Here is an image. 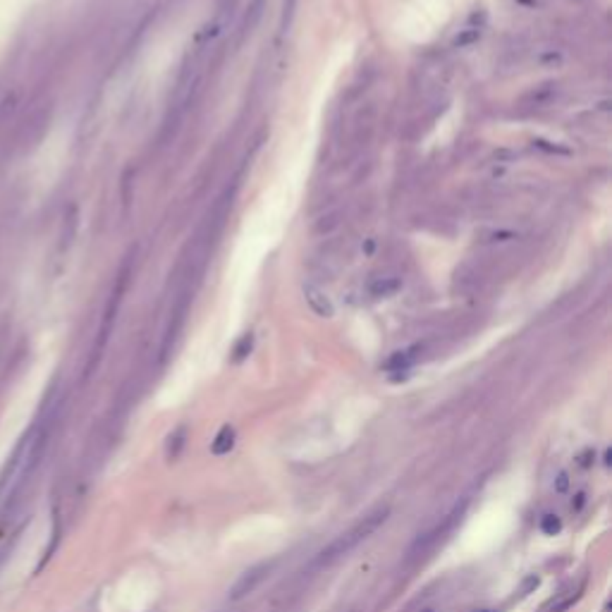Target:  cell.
Returning a JSON list of instances; mask_svg holds the SVG:
<instances>
[{
    "mask_svg": "<svg viewBox=\"0 0 612 612\" xmlns=\"http://www.w3.org/2000/svg\"><path fill=\"white\" fill-rule=\"evenodd\" d=\"M385 519H387V510H385V507H383V510H376L373 514H369V517H364L362 522L354 526L352 531H347V534H342L340 539H335L333 543H330V546L325 548L321 555H318L316 562L318 564L333 562V560L342 557V555H347L350 550H354V548H357L359 543L369 539L371 534H376V531H378V526L385 524Z\"/></svg>",
    "mask_w": 612,
    "mask_h": 612,
    "instance_id": "6da1fadb",
    "label": "cell"
},
{
    "mask_svg": "<svg viewBox=\"0 0 612 612\" xmlns=\"http://www.w3.org/2000/svg\"><path fill=\"white\" fill-rule=\"evenodd\" d=\"M304 301L308 304V308H311L316 316H323V318H330L333 316V301H330V297L325 294L323 287H318L316 283H304Z\"/></svg>",
    "mask_w": 612,
    "mask_h": 612,
    "instance_id": "7a4b0ae2",
    "label": "cell"
},
{
    "mask_svg": "<svg viewBox=\"0 0 612 612\" xmlns=\"http://www.w3.org/2000/svg\"><path fill=\"white\" fill-rule=\"evenodd\" d=\"M261 13H263V0H249V5L244 8V15H242V22H239V36H237V43H242V38L254 29L256 22L261 20Z\"/></svg>",
    "mask_w": 612,
    "mask_h": 612,
    "instance_id": "3957f363",
    "label": "cell"
},
{
    "mask_svg": "<svg viewBox=\"0 0 612 612\" xmlns=\"http://www.w3.org/2000/svg\"><path fill=\"white\" fill-rule=\"evenodd\" d=\"M263 571H266V567L254 569V571H247V574L242 576V581H239L237 586H234L232 598H242V596H247L249 591H254L256 583H259V581L263 579Z\"/></svg>",
    "mask_w": 612,
    "mask_h": 612,
    "instance_id": "277c9868",
    "label": "cell"
},
{
    "mask_svg": "<svg viewBox=\"0 0 612 612\" xmlns=\"http://www.w3.org/2000/svg\"><path fill=\"white\" fill-rule=\"evenodd\" d=\"M232 445H234V431L230 426H222L220 433L215 436V440L211 443V452H213V455H218V457L227 455V452L232 450Z\"/></svg>",
    "mask_w": 612,
    "mask_h": 612,
    "instance_id": "5b68a950",
    "label": "cell"
},
{
    "mask_svg": "<svg viewBox=\"0 0 612 612\" xmlns=\"http://www.w3.org/2000/svg\"><path fill=\"white\" fill-rule=\"evenodd\" d=\"M416 352H419V347H411V350H404V352H397L394 357L390 359V362L385 364L387 371H407L411 364L416 362Z\"/></svg>",
    "mask_w": 612,
    "mask_h": 612,
    "instance_id": "8992f818",
    "label": "cell"
},
{
    "mask_svg": "<svg viewBox=\"0 0 612 612\" xmlns=\"http://www.w3.org/2000/svg\"><path fill=\"white\" fill-rule=\"evenodd\" d=\"M581 588H583V583H579V586H576L574 591H569L567 596H560L557 600H553V603H548V605H546V612H564V610H569L571 605H574V600H579Z\"/></svg>",
    "mask_w": 612,
    "mask_h": 612,
    "instance_id": "52a82bcc",
    "label": "cell"
},
{
    "mask_svg": "<svg viewBox=\"0 0 612 612\" xmlns=\"http://www.w3.org/2000/svg\"><path fill=\"white\" fill-rule=\"evenodd\" d=\"M297 3L299 0H283V17H280V34H285L292 24V17H294Z\"/></svg>",
    "mask_w": 612,
    "mask_h": 612,
    "instance_id": "ba28073f",
    "label": "cell"
},
{
    "mask_svg": "<svg viewBox=\"0 0 612 612\" xmlns=\"http://www.w3.org/2000/svg\"><path fill=\"white\" fill-rule=\"evenodd\" d=\"M399 287V280H378V283L373 285V294L376 297H387V294H392L394 290Z\"/></svg>",
    "mask_w": 612,
    "mask_h": 612,
    "instance_id": "9c48e42d",
    "label": "cell"
},
{
    "mask_svg": "<svg viewBox=\"0 0 612 612\" xmlns=\"http://www.w3.org/2000/svg\"><path fill=\"white\" fill-rule=\"evenodd\" d=\"M541 529L546 531L548 536H555L560 529H562V524H560L557 514H546V517L541 519Z\"/></svg>",
    "mask_w": 612,
    "mask_h": 612,
    "instance_id": "30bf717a",
    "label": "cell"
},
{
    "mask_svg": "<svg viewBox=\"0 0 612 612\" xmlns=\"http://www.w3.org/2000/svg\"><path fill=\"white\" fill-rule=\"evenodd\" d=\"M249 350H251V335H244L242 340H239V345L234 347V359H244Z\"/></svg>",
    "mask_w": 612,
    "mask_h": 612,
    "instance_id": "8fae6325",
    "label": "cell"
},
{
    "mask_svg": "<svg viewBox=\"0 0 612 612\" xmlns=\"http://www.w3.org/2000/svg\"><path fill=\"white\" fill-rule=\"evenodd\" d=\"M567 488H569V476H567V474H560L557 483H555V490H557V493H564Z\"/></svg>",
    "mask_w": 612,
    "mask_h": 612,
    "instance_id": "7c38bea8",
    "label": "cell"
},
{
    "mask_svg": "<svg viewBox=\"0 0 612 612\" xmlns=\"http://www.w3.org/2000/svg\"><path fill=\"white\" fill-rule=\"evenodd\" d=\"M426 612H431V610H426Z\"/></svg>",
    "mask_w": 612,
    "mask_h": 612,
    "instance_id": "4fadbf2b",
    "label": "cell"
}]
</instances>
